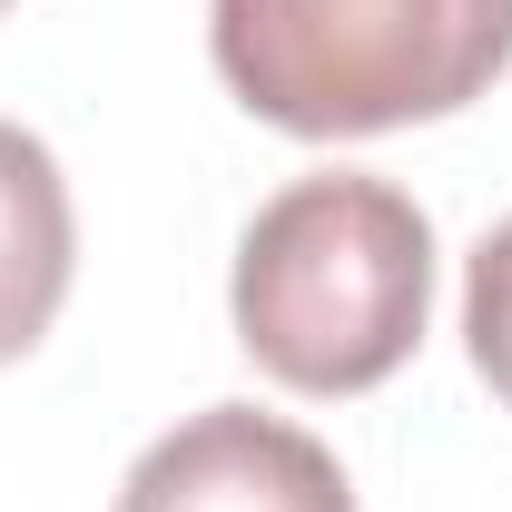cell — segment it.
Wrapping results in <instances>:
<instances>
[{
	"label": "cell",
	"instance_id": "cell-3",
	"mask_svg": "<svg viewBox=\"0 0 512 512\" xmlns=\"http://www.w3.org/2000/svg\"><path fill=\"white\" fill-rule=\"evenodd\" d=\"M119 512H355V483L306 424L207 404L128 463Z\"/></svg>",
	"mask_w": 512,
	"mask_h": 512
},
{
	"label": "cell",
	"instance_id": "cell-1",
	"mask_svg": "<svg viewBox=\"0 0 512 512\" xmlns=\"http://www.w3.org/2000/svg\"><path fill=\"white\" fill-rule=\"evenodd\" d=\"M237 345L296 394H375L434 316V227L394 178H296L237 237Z\"/></svg>",
	"mask_w": 512,
	"mask_h": 512
},
{
	"label": "cell",
	"instance_id": "cell-5",
	"mask_svg": "<svg viewBox=\"0 0 512 512\" xmlns=\"http://www.w3.org/2000/svg\"><path fill=\"white\" fill-rule=\"evenodd\" d=\"M463 345H473V375L493 384L512 414V217L463 266Z\"/></svg>",
	"mask_w": 512,
	"mask_h": 512
},
{
	"label": "cell",
	"instance_id": "cell-4",
	"mask_svg": "<svg viewBox=\"0 0 512 512\" xmlns=\"http://www.w3.org/2000/svg\"><path fill=\"white\" fill-rule=\"evenodd\" d=\"M79 217H69L60 158L20 119H0V365H20L69 306Z\"/></svg>",
	"mask_w": 512,
	"mask_h": 512
},
{
	"label": "cell",
	"instance_id": "cell-2",
	"mask_svg": "<svg viewBox=\"0 0 512 512\" xmlns=\"http://www.w3.org/2000/svg\"><path fill=\"white\" fill-rule=\"evenodd\" d=\"M217 79L286 138H384L512 69V0H217Z\"/></svg>",
	"mask_w": 512,
	"mask_h": 512
},
{
	"label": "cell",
	"instance_id": "cell-6",
	"mask_svg": "<svg viewBox=\"0 0 512 512\" xmlns=\"http://www.w3.org/2000/svg\"><path fill=\"white\" fill-rule=\"evenodd\" d=\"M0 10H10V0H0Z\"/></svg>",
	"mask_w": 512,
	"mask_h": 512
}]
</instances>
